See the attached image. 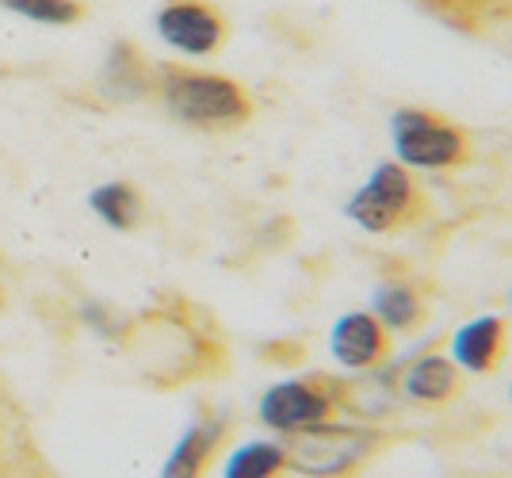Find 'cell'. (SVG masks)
Segmentation results:
<instances>
[{"label": "cell", "mask_w": 512, "mask_h": 478, "mask_svg": "<svg viewBox=\"0 0 512 478\" xmlns=\"http://www.w3.org/2000/svg\"><path fill=\"white\" fill-rule=\"evenodd\" d=\"M161 108L192 131H237L253 119V100L234 77L207 69L165 66L157 73Z\"/></svg>", "instance_id": "6da1fadb"}, {"label": "cell", "mask_w": 512, "mask_h": 478, "mask_svg": "<svg viewBox=\"0 0 512 478\" xmlns=\"http://www.w3.org/2000/svg\"><path fill=\"white\" fill-rule=\"evenodd\" d=\"M344 215L367 234L390 238V234H406V230H417L421 222H428L432 199H428L425 184L413 176V169H406L402 161H383L371 169L360 192L344 203Z\"/></svg>", "instance_id": "7a4b0ae2"}, {"label": "cell", "mask_w": 512, "mask_h": 478, "mask_svg": "<svg viewBox=\"0 0 512 478\" xmlns=\"http://www.w3.org/2000/svg\"><path fill=\"white\" fill-rule=\"evenodd\" d=\"M283 448L291 467L314 478H356L375 456L394 448V436L371 425H341L329 421L306 433L283 436Z\"/></svg>", "instance_id": "3957f363"}, {"label": "cell", "mask_w": 512, "mask_h": 478, "mask_svg": "<svg viewBox=\"0 0 512 478\" xmlns=\"http://www.w3.org/2000/svg\"><path fill=\"white\" fill-rule=\"evenodd\" d=\"M390 142L406 169L455 173L474 165V138L455 119L432 108H398L390 115Z\"/></svg>", "instance_id": "277c9868"}, {"label": "cell", "mask_w": 512, "mask_h": 478, "mask_svg": "<svg viewBox=\"0 0 512 478\" xmlns=\"http://www.w3.org/2000/svg\"><path fill=\"white\" fill-rule=\"evenodd\" d=\"M348 398H352V387L344 379L325 375V371H310V375L283 379L276 387H268L260 406H256V417L272 433L295 436L337 421L341 410H348Z\"/></svg>", "instance_id": "5b68a950"}, {"label": "cell", "mask_w": 512, "mask_h": 478, "mask_svg": "<svg viewBox=\"0 0 512 478\" xmlns=\"http://www.w3.org/2000/svg\"><path fill=\"white\" fill-rule=\"evenodd\" d=\"M153 27H157L161 43L188 58H207L226 43V20L203 0H169L157 12Z\"/></svg>", "instance_id": "8992f818"}, {"label": "cell", "mask_w": 512, "mask_h": 478, "mask_svg": "<svg viewBox=\"0 0 512 478\" xmlns=\"http://www.w3.org/2000/svg\"><path fill=\"white\" fill-rule=\"evenodd\" d=\"M402 398L417 410H444L455 398H463L467 391V371L459 368L451 356H444L440 348H425L413 360H406L402 368Z\"/></svg>", "instance_id": "52a82bcc"}, {"label": "cell", "mask_w": 512, "mask_h": 478, "mask_svg": "<svg viewBox=\"0 0 512 478\" xmlns=\"http://www.w3.org/2000/svg\"><path fill=\"white\" fill-rule=\"evenodd\" d=\"M371 314L394 337H417L428 326V314H432V283L417 272L386 276L371 295Z\"/></svg>", "instance_id": "ba28073f"}, {"label": "cell", "mask_w": 512, "mask_h": 478, "mask_svg": "<svg viewBox=\"0 0 512 478\" xmlns=\"http://www.w3.org/2000/svg\"><path fill=\"white\" fill-rule=\"evenodd\" d=\"M329 352L348 371H379L394 352V333L371 310H348L329 333Z\"/></svg>", "instance_id": "9c48e42d"}, {"label": "cell", "mask_w": 512, "mask_h": 478, "mask_svg": "<svg viewBox=\"0 0 512 478\" xmlns=\"http://www.w3.org/2000/svg\"><path fill=\"white\" fill-rule=\"evenodd\" d=\"M234 433V421L226 410H203L184 436L172 444L169 459L161 467V478H203L211 471L218 452L226 448V440Z\"/></svg>", "instance_id": "30bf717a"}, {"label": "cell", "mask_w": 512, "mask_h": 478, "mask_svg": "<svg viewBox=\"0 0 512 478\" xmlns=\"http://www.w3.org/2000/svg\"><path fill=\"white\" fill-rule=\"evenodd\" d=\"M509 337V318L482 314V318H474V322H467V326H459L451 333V360L467 375H493V371L501 368V360L509 356Z\"/></svg>", "instance_id": "8fae6325"}, {"label": "cell", "mask_w": 512, "mask_h": 478, "mask_svg": "<svg viewBox=\"0 0 512 478\" xmlns=\"http://www.w3.org/2000/svg\"><path fill=\"white\" fill-rule=\"evenodd\" d=\"M88 207H92V215L100 218L104 226L119 230V234L134 230V226L142 222V215H146V203H142V196H138V188L127 184V180L96 184V188L88 192Z\"/></svg>", "instance_id": "7c38bea8"}, {"label": "cell", "mask_w": 512, "mask_h": 478, "mask_svg": "<svg viewBox=\"0 0 512 478\" xmlns=\"http://www.w3.org/2000/svg\"><path fill=\"white\" fill-rule=\"evenodd\" d=\"M100 85H104V92L115 96V100H138V96H146L153 88V77L134 46L115 43L104 58V77H100Z\"/></svg>", "instance_id": "4fadbf2b"}, {"label": "cell", "mask_w": 512, "mask_h": 478, "mask_svg": "<svg viewBox=\"0 0 512 478\" xmlns=\"http://www.w3.org/2000/svg\"><path fill=\"white\" fill-rule=\"evenodd\" d=\"M291 459L279 440H249L226 456L222 478H287Z\"/></svg>", "instance_id": "5bb4252c"}, {"label": "cell", "mask_w": 512, "mask_h": 478, "mask_svg": "<svg viewBox=\"0 0 512 478\" xmlns=\"http://www.w3.org/2000/svg\"><path fill=\"white\" fill-rule=\"evenodd\" d=\"M0 8L39 27H73L81 20V0H0Z\"/></svg>", "instance_id": "9a60e30c"}, {"label": "cell", "mask_w": 512, "mask_h": 478, "mask_svg": "<svg viewBox=\"0 0 512 478\" xmlns=\"http://www.w3.org/2000/svg\"><path fill=\"white\" fill-rule=\"evenodd\" d=\"M440 16L455 27H482V23L505 16V8H512V0H428Z\"/></svg>", "instance_id": "2e32d148"}, {"label": "cell", "mask_w": 512, "mask_h": 478, "mask_svg": "<svg viewBox=\"0 0 512 478\" xmlns=\"http://www.w3.org/2000/svg\"><path fill=\"white\" fill-rule=\"evenodd\" d=\"M509 398H512V387H509Z\"/></svg>", "instance_id": "e0dca14e"}, {"label": "cell", "mask_w": 512, "mask_h": 478, "mask_svg": "<svg viewBox=\"0 0 512 478\" xmlns=\"http://www.w3.org/2000/svg\"><path fill=\"white\" fill-rule=\"evenodd\" d=\"M306 478H314V475H306Z\"/></svg>", "instance_id": "ac0fdd59"}]
</instances>
